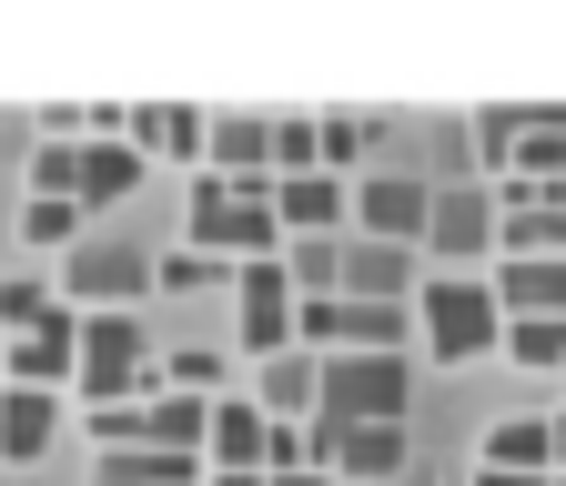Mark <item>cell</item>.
I'll return each instance as SVG.
<instances>
[{
  "label": "cell",
  "mask_w": 566,
  "mask_h": 486,
  "mask_svg": "<svg viewBox=\"0 0 566 486\" xmlns=\"http://www.w3.org/2000/svg\"><path fill=\"white\" fill-rule=\"evenodd\" d=\"M415 365L405 355H314V426H405Z\"/></svg>",
  "instance_id": "obj_1"
},
{
  "label": "cell",
  "mask_w": 566,
  "mask_h": 486,
  "mask_svg": "<svg viewBox=\"0 0 566 486\" xmlns=\"http://www.w3.org/2000/svg\"><path fill=\"white\" fill-rule=\"evenodd\" d=\"M415 334H424L436 365H475V355H495L506 314H495L485 273H424V285H415Z\"/></svg>",
  "instance_id": "obj_2"
},
{
  "label": "cell",
  "mask_w": 566,
  "mask_h": 486,
  "mask_svg": "<svg viewBox=\"0 0 566 486\" xmlns=\"http://www.w3.org/2000/svg\"><path fill=\"white\" fill-rule=\"evenodd\" d=\"M153 365L163 344L142 314H82V355H71V385H82V405H132L153 395Z\"/></svg>",
  "instance_id": "obj_3"
},
{
  "label": "cell",
  "mask_w": 566,
  "mask_h": 486,
  "mask_svg": "<svg viewBox=\"0 0 566 486\" xmlns=\"http://www.w3.org/2000/svg\"><path fill=\"white\" fill-rule=\"evenodd\" d=\"M182 234H192V254H212L223 273H233V263H273V254H283V224H273V193H243V183H212V173L192 183V224H182Z\"/></svg>",
  "instance_id": "obj_4"
},
{
  "label": "cell",
  "mask_w": 566,
  "mask_h": 486,
  "mask_svg": "<svg viewBox=\"0 0 566 486\" xmlns=\"http://www.w3.org/2000/svg\"><path fill=\"white\" fill-rule=\"evenodd\" d=\"M142 294H153V254L142 244H71L61 254V304L71 314H142Z\"/></svg>",
  "instance_id": "obj_5"
},
{
  "label": "cell",
  "mask_w": 566,
  "mask_h": 486,
  "mask_svg": "<svg viewBox=\"0 0 566 486\" xmlns=\"http://www.w3.org/2000/svg\"><path fill=\"white\" fill-rule=\"evenodd\" d=\"M424 214H436V183L424 173H354L344 183V224L365 234V244H424Z\"/></svg>",
  "instance_id": "obj_6"
},
{
  "label": "cell",
  "mask_w": 566,
  "mask_h": 486,
  "mask_svg": "<svg viewBox=\"0 0 566 486\" xmlns=\"http://www.w3.org/2000/svg\"><path fill=\"white\" fill-rule=\"evenodd\" d=\"M415 254H436V273H475L495 254V193L485 183H436V214H424Z\"/></svg>",
  "instance_id": "obj_7"
},
{
  "label": "cell",
  "mask_w": 566,
  "mask_h": 486,
  "mask_svg": "<svg viewBox=\"0 0 566 486\" xmlns=\"http://www.w3.org/2000/svg\"><path fill=\"white\" fill-rule=\"evenodd\" d=\"M304 456L334 476V486H395L415 456H405V426H304Z\"/></svg>",
  "instance_id": "obj_8"
},
{
  "label": "cell",
  "mask_w": 566,
  "mask_h": 486,
  "mask_svg": "<svg viewBox=\"0 0 566 486\" xmlns=\"http://www.w3.org/2000/svg\"><path fill=\"white\" fill-rule=\"evenodd\" d=\"M233 344L253 365L294 355V285H283V263H233Z\"/></svg>",
  "instance_id": "obj_9"
},
{
  "label": "cell",
  "mask_w": 566,
  "mask_h": 486,
  "mask_svg": "<svg viewBox=\"0 0 566 486\" xmlns=\"http://www.w3.org/2000/svg\"><path fill=\"white\" fill-rule=\"evenodd\" d=\"M71 355H82V314L51 304L31 334H0V385H41V395H61V385H71Z\"/></svg>",
  "instance_id": "obj_10"
},
{
  "label": "cell",
  "mask_w": 566,
  "mask_h": 486,
  "mask_svg": "<svg viewBox=\"0 0 566 486\" xmlns=\"http://www.w3.org/2000/svg\"><path fill=\"white\" fill-rule=\"evenodd\" d=\"M202 173L212 183H243V193H273V122H253V112H202Z\"/></svg>",
  "instance_id": "obj_11"
},
{
  "label": "cell",
  "mask_w": 566,
  "mask_h": 486,
  "mask_svg": "<svg viewBox=\"0 0 566 486\" xmlns=\"http://www.w3.org/2000/svg\"><path fill=\"white\" fill-rule=\"evenodd\" d=\"M202 466H223V476H263L273 466V415L253 405V395H212V415H202Z\"/></svg>",
  "instance_id": "obj_12"
},
{
  "label": "cell",
  "mask_w": 566,
  "mask_h": 486,
  "mask_svg": "<svg viewBox=\"0 0 566 486\" xmlns=\"http://www.w3.org/2000/svg\"><path fill=\"white\" fill-rule=\"evenodd\" d=\"M142 163L122 132H82V143H71V203H82V214H102V203H122V193H142Z\"/></svg>",
  "instance_id": "obj_13"
},
{
  "label": "cell",
  "mask_w": 566,
  "mask_h": 486,
  "mask_svg": "<svg viewBox=\"0 0 566 486\" xmlns=\"http://www.w3.org/2000/svg\"><path fill=\"white\" fill-rule=\"evenodd\" d=\"M415 285H424V263H415L405 244L344 234V294H354V304H415Z\"/></svg>",
  "instance_id": "obj_14"
},
{
  "label": "cell",
  "mask_w": 566,
  "mask_h": 486,
  "mask_svg": "<svg viewBox=\"0 0 566 486\" xmlns=\"http://www.w3.org/2000/svg\"><path fill=\"white\" fill-rule=\"evenodd\" d=\"M495 183H536V193H566V112H516V153Z\"/></svg>",
  "instance_id": "obj_15"
},
{
  "label": "cell",
  "mask_w": 566,
  "mask_h": 486,
  "mask_svg": "<svg viewBox=\"0 0 566 486\" xmlns=\"http://www.w3.org/2000/svg\"><path fill=\"white\" fill-rule=\"evenodd\" d=\"M122 143H132L142 163H202V112H182V102H142V112H122Z\"/></svg>",
  "instance_id": "obj_16"
},
{
  "label": "cell",
  "mask_w": 566,
  "mask_h": 486,
  "mask_svg": "<svg viewBox=\"0 0 566 486\" xmlns=\"http://www.w3.org/2000/svg\"><path fill=\"white\" fill-rule=\"evenodd\" d=\"M273 224H283V244L344 234V183H334V173H283V183H273Z\"/></svg>",
  "instance_id": "obj_17"
},
{
  "label": "cell",
  "mask_w": 566,
  "mask_h": 486,
  "mask_svg": "<svg viewBox=\"0 0 566 486\" xmlns=\"http://www.w3.org/2000/svg\"><path fill=\"white\" fill-rule=\"evenodd\" d=\"M51 436H61V395H41V385H0V466L51 456Z\"/></svg>",
  "instance_id": "obj_18"
},
{
  "label": "cell",
  "mask_w": 566,
  "mask_h": 486,
  "mask_svg": "<svg viewBox=\"0 0 566 486\" xmlns=\"http://www.w3.org/2000/svg\"><path fill=\"white\" fill-rule=\"evenodd\" d=\"M495 314H566V254H536V263H495L485 273Z\"/></svg>",
  "instance_id": "obj_19"
},
{
  "label": "cell",
  "mask_w": 566,
  "mask_h": 486,
  "mask_svg": "<svg viewBox=\"0 0 566 486\" xmlns=\"http://www.w3.org/2000/svg\"><path fill=\"white\" fill-rule=\"evenodd\" d=\"M253 405L273 415V426H314V355H304V344H294V355H263Z\"/></svg>",
  "instance_id": "obj_20"
},
{
  "label": "cell",
  "mask_w": 566,
  "mask_h": 486,
  "mask_svg": "<svg viewBox=\"0 0 566 486\" xmlns=\"http://www.w3.org/2000/svg\"><path fill=\"white\" fill-rule=\"evenodd\" d=\"M202 415H212V395H172V385H153V395H142V446L202 456Z\"/></svg>",
  "instance_id": "obj_21"
},
{
  "label": "cell",
  "mask_w": 566,
  "mask_h": 486,
  "mask_svg": "<svg viewBox=\"0 0 566 486\" xmlns=\"http://www.w3.org/2000/svg\"><path fill=\"white\" fill-rule=\"evenodd\" d=\"M102 486H202V456H172V446H112V456H102Z\"/></svg>",
  "instance_id": "obj_22"
},
{
  "label": "cell",
  "mask_w": 566,
  "mask_h": 486,
  "mask_svg": "<svg viewBox=\"0 0 566 486\" xmlns=\"http://www.w3.org/2000/svg\"><path fill=\"white\" fill-rule=\"evenodd\" d=\"M475 466H506V476H556V446H546V415H506V426L485 436Z\"/></svg>",
  "instance_id": "obj_23"
},
{
  "label": "cell",
  "mask_w": 566,
  "mask_h": 486,
  "mask_svg": "<svg viewBox=\"0 0 566 486\" xmlns=\"http://www.w3.org/2000/svg\"><path fill=\"white\" fill-rule=\"evenodd\" d=\"M506 355L526 365V375H566V314H506Z\"/></svg>",
  "instance_id": "obj_24"
},
{
  "label": "cell",
  "mask_w": 566,
  "mask_h": 486,
  "mask_svg": "<svg viewBox=\"0 0 566 486\" xmlns=\"http://www.w3.org/2000/svg\"><path fill=\"white\" fill-rule=\"evenodd\" d=\"M365 143H375V122L365 112H334V122H314V163L344 183V163H365Z\"/></svg>",
  "instance_id": "obj_25"
},
{
  "label": "cell",
  "mask_w": 566,
  "mask_h": 486,
  "mask_svg": "<svg viewBox=\"0 0 566 486\" xmlns=\"http://www.w3.org/2000/svg\"><path fill=\"white\" fill-rule=\"evenodd\" d=\"M153 285H163V294H202V285H233V273L212 263V254L182 244V254H153Z\"/></svg>",
  "instance_id": "obj_26"
},
{
  "label": "cell",
  "mask_w": 566,
  "mask_h": 486,
  "mask_svg": "<svg viewBox=\"0 0 566 486\" xmlns=\"http://www.w3.org/2000/svg\"><path fill=\"white\" fill-rule=\"evenodd\" d=\"M21 244L71 254V244H82V203H31V214H21Z\"/></svg>",
  "instance_id": "obj_27"
},
{
  "label": "cell",
  "mask_w": 566,
  "mask_h": 486,
  "mask_svg": "<svg viewBox=\"0 0 566 486\" xmlns=\"http://www.w3.org/2000/svg\"><path fill=\"white\" fill-rule=\"evenodd\" d=\"M51 304H61L51 285H31V273H0V334H31Z\"/></svg>",
  "instance_id": "obj_28"
},
{
  "label": "cell",
  "mask_w": 566,
  "mask_h": 486,
  "mask_svg": "<svg viewBox=\"0 0 566 486\" xmlns=\"http://www.w3.org/2000/svg\"><path fill=\"white\" fill-rule=\"evenodd\" d=\"M283 173H324L314 163V122H273V183Z\"/></svg>",
  "instance_id": "obj_29"
},
{
  "label": "cell",
  "mask_w": 566,
  "mask_h": 486,
  "mask_svg": "<svg viewBox=\"0 0 566 486\" xmlns=\"http://www.w3.org/2000/svg\"><path fill=\"white\" fill-rule=\"evenodd\" d=\"M92 446L112 456V446H142V395L132 405H92Z\"/></svg>",
  "instance_id": "obj_30"
},
{
  "label": "cell",
  "mask_w": 566,
  "mask_h": 486,
  "mask_svg": "<svg viewBox=\"0 0 566 486\" xmlns=\"http://www.w3.org/2000/svg\"><path fill=\"white\" fill-rule=\"evenodd\" d=\"M475 153H485V173H506V153H516V112H506V102L475 112Z\"/></svg>",
  "instance_id": "obj_31"
},
{
  "label": "cell",
  "mask_w": 566,
  "mask_h": 486,
  "mask_svg": "<svg viewBox=\"0 0 566 486\" xmlns=\"http://www.w3.org/2000/svg\"><path fill=\"white\" fill-rule=\"evenodd\" d=\"M92 132V102H41V143H82Z\"/></svg>",
  "instance_id": "obj_32"
},
{
  "label": "cell",
  "mask_w": 566,
  "mask_h": 486,
  "mask_svg": "<svg viewBox=\"0 0 566 486\" xmlns=\"http://www.w3.org/2000/svg\"><path fill=\"white\" fill-rule=\"evenodd\" d=\"M263 486H334V476H324V466H273Z\"/></svg>",
  "instance_id": "obj_33"
},
{
  "label": "cell",
  "mask_w": 566,
  "mask_h": 486,
  "mask_svg": "<svg viewBox=\"0 0 566 486\" xmlns=\"http://www.w3.org/2000/svg\"><path fill=\"white\" fill-rule=\"evenodd\" d=\"M475 486H556V476H506V466H475Z\"/></svg>",
  "instance_id": "obj_34"
},
{
  "label": "cell",
  "mask_w": 566,
  "mask_h": 486,
  "mask_svg": "<svg viewBox=\"0 0 566 486\" xmlns=\"http://www.w3.org/2000/svg\"><path fill=\"white\" fill-rule=\"evenodd\" d=\"M546 446H556V476H566V415H546Z\"/></svg>",
  "instance_id": "obj_35"
},
{
  "label": "cell",
  "mask_w": 566,
  "mask_h": 486,
  "mask_svg": "<svg viewBox=\"0 0 566 486\" xmlns=\"http://www.w3.org/2000/svg\"><path fill=\"white\" fill-rule=\"evenodd\" d=\"M202 486H263V476H223V466H202Z\"/></svg>",
  "instance_id": "obj_36"
},
{
  "label": "cell",
  "mask_w": 566,
  "mask_h": 486,
  "mask_svg": "<svg viewBox=\"0 0 566 486\" xmlns=\"http://www.w3.org/2000/svg\"><path fill=\"white\" fill-rule=\"evenodd\" d=\"M556 486H566V476H556Z\"/></svg>",
  "instance_id": "obj_37"
}]
</instances>
